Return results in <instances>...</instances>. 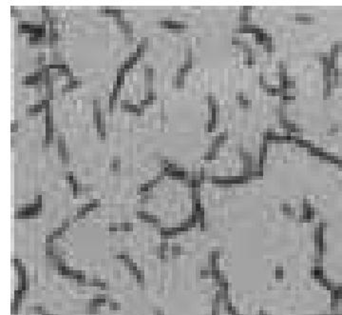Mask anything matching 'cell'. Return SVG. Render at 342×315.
<instances>
[{
	"mask_svg": "<svg viewBox=\"0 0 342 315\" xmlns=\"http://www.w3.org/2000/svg\"><path fill=\"white\" fill-rule=\"evenodd\" d=\"M17 29L20 34H29V35H34V36L42 38L47 37L46 23L44 22L39 23V24H34L31 22L21 21L18 23Z\"/></svg>",
	"mask_w": 342,
	"mask_h": 315,
	"instance_id": "6da1fadb",
	"label": "cell"
},
{
	"mask_svg": "<svg viewBox=\"0 0 342 315\" xmlns=\"http://www.w3.org/2000/svg\"><path fill=\"white\" fill-rule=\"evenodd\" d=\"M42 209V196L40 194L35 196L32 204L26 205L25 207L17 210L15 212V218H31L36 216Z\"/></svg>",
	"mask_w": 342,
	"mask_h": 315,
	"instance_id": "7a4b0ae2",
	"label": "cell"
},
{
	"mask_svg": "<svg viewBox=\"0 0 342 315\" xmlns=\"http://www.w3.org/2000/svg\"><path fill=\"white\" fill-rule=\"evenodd\" d=\"M46 115H45V123H46V135L45 138L46 141L50 145L52 143L53 136H54V125H53V109L52 106L50 105L45 109Z\"/></svg>",
	"mask_w": 342,
	"mask_h": 315,
	"instance_id": "3957f363",
	"label": "cell"
},
{
	"mask_svg": "<svg viewBox=\"0 0 342 315\" xmlns=\"http://www.w3.org/2000/svg\"><path fill=\"white\" fill-rule=\"evenodd\" d=\"M49 40L50 45H55L58 42L59 39V32H58V17L52 15L49 22Z\"/></svg>",
	"mask_w": 342,
	"mask_h": 315,
	"instance_id": "277c9868",
	"label": "cell"
},
{
	"mask_svg": "<svg viewBox=\"0 0 342 315\" xmlns=\"http://www.w3.org/2000/svg\"><path fill=\"white\" fill-rule=\"evenodd\" d=\"M57 150L58 157L63 164H67L70 162V152L66 147V138L64 135H59L57 140Z\"/></svg>",
	"mask_w": 342,
	"mask_h": 315,
	"instance_id": "5b68a950",
	"label": "cell"
},
{
	"mask_svg": "<svg viewBox=\"0 0 342 315\" xmlns=\"http://www.w3.org/2000/svg\"><path fill=\"white\" fill-rule=\"evenodd\" d=\"M115 21H116V24H117V26L124 32V38H126V40H131L133 38V25H132V23L129 22V21H126V20H124V16L119 17V18H116Z\"/></svg>",
	"mask_w": 342,
	"mask_h": 315,
	"instance_id": "8992f818",
	"label": "cell"
},
{
	"mask_svg": "<svg viewBox=\"0 0 342 315\" xmlns=\"http://www.w3.org/2000/svg\"><path fill=\"white\" fill-rule=\"evenodd\" d=\"M121 109L124 111L134 112L137 115H143L145 112V107H143L141 104L134 105L129 100H122L121 101Z\"/></svg>",
	"mask_w": 342,
	"mask_h": 315,
	"instance_id": "52a82bcc",
	"label": "cell"
},
{
	"mask_svg": "<svg viewBox=\"0 0 342 315\" xmlns=\"http://www.w3.org/2000/svg\"><path fill=\"white\" fill-rule=\"evenodd\" d=\"M23 85H42V70L37 69L34 73L25 76L22 79Z\"/></svg>",
	"mask_w": 342,
	"mask_h": 315,
	"instance_id": "ba28073f",
	"label": "cell"
},
{
	"mask_svg": "<svg viewBox=\"0 0 342 315\" xmlns=\"http://www.w3.org/2000/svg\"><path fill=\"white\" fill-rule=\"evenodd\" d=\"M50 105V100L43 99V100H41L40 102H38L37 104L27 107L26 114H27V115H36L37 114H39V112L42 111L43 109H46Z\"/></svg>",
	"mask_w": 342,
	"mask_h": 315,
	"instance_id": "9c48e42d",
	"label": "cell"
},
{
	"mask_svg": "<svg viewBox=\"0 0 342 315\" xmlns=\"http://www.w3.org/2000/svg\"><path fill=\"white\" fill-rule=\"evenodd\" d=\"M101 204V201L99 199H93V200H91L90 203L84 205L82 208H80V209L77 210V213L75 215V219H80V218H83L85 217L86 214L90 212V210H94L95 208L99 207Z\"/></svg>",
	"mask_w": 342,
	"mask_h": 315,
	"instance_id": "30bf717a",
	"label": "cell"
},
{
	"mask_svg": "<svg viewBox=\"0 0 342 315\" xmlns=\"http://www.w3.org/2000/svg\"><path fill=\"white\" fill-rule=\"evenodd\" d=\"M81 85H82L81 80H77L74 78L73 73H71L66 76V84H65L64 87L62 88V91H63V93H67V91H70L71 90H73V89L80 87Z\"/></svg>",
	"mask_w": 342,
	"mask_h": 315,
	"instance_id": "8fae6325",
	"label": "cell"
},
{
	"mask_svg": "<svg viewBox=\"0 0 342 315\" xmlns=\"http://www.w3.org/2000/svg\"><path fill=\"white\" fill-rule=\"evenodd\" d=\"M153 79H154V69L151 66L145 67V91H153Z\"/></svg>",
	"mask_w": 342,
	"mask_h": 315,
	"instance_id": "7c38bea8",
	"label": "cell"
},
{
	"mask_svg": "<svg viewBox=\"0 0 342 315\" xmlns=\"http://www.w3.org/2000/svg\"><path fill=\"white\" fill-rule=\"evenodd\" d=\"M92 106H93L92 107V109H93V111H92V114H92V120H93L94 125L97 127L100 124L103 116V112L101 111V101L99 99H94Z\"/></svg>",
	"mask_w": 342,
	"mask_h": 315,
	"instance_id": "4fadbf2b",
	"label": "cell"
},
{
	"mask_svg": "<svg viewBox=\"0 0 342 315\" xmlns=\"http://www.w3.org/2000/svg\"><path fill=\"white\" fill-rule=\"evenodd\" d=\"M159 25L161 27H163V28L170 29V30H177V31H181V30H184L187 28V25L185 23L172 21V20H163V21H160Z\"/></svg>",
	"mask_w": 342,
	"mask_h": 315,
	"instance_id": "5bb4252c",
	"label": "cell"
},
{
	"mask_svg": "<svg viewBox=\"0 0 342 315\" xmlns=\"http://www.w3.org/2000/svg\"><path fill=\"white\" fill-rule=\"evenodd\" d=\"M137 216L144 220L145 222H147V223H151V224H160V220L159 218L157 217L155 215H152V214H149L148 212H143V210H140V212H137Z\"/></svg>",
	"mask_w": 342,
	"mask_h": 315,
	"instance_id": "9a60e30c",
	"label": "cell"
},
{
	"mask_svg": "<svg viewBox=\"0 0 342 315\" xmlns=\"http://www.w3.org/2000/svg\"><path fill=\"white\" fill-rule=\"evenodd\" d=\"M99 13L108 14V15L113 16L114 18H119V17L124 16V11L119 9H112V8H104L99 10Z\"/></svg>",
	"mask_w": 342,
	"mask_h": 315,
	"instance_id": "2e32d148",
	"label": "cell"
},
{
	"mask_svg": "<svg viewBox=\"0 0 342 315\" xmlns=\"http://www.w3.org/2000/svg\"><path fill=\"white\" fill-rule=\"evenodd\" d=\"M54 74L50 73V80L45 85L46 86V99L52 100L54 93H53V82H54Z\"/></svg>",
	"mask_w": 342,
	"mask_h": 315,
	"instance_id": "e0dca14e",
	"label": "cell"
},
{
	"mask_svg": "<svg viewBox=\"0 0 342 315\" xmlns=\"http://www.w3.org/2000/svg\"><path fill=\"white\" fill-rule=\"evenodd\" d=\"M173 86L175 88L181 89L184 86V73L177 71L176 75L173 77Z\"/></svg>",
	"mask_w": 342,
	"mask_h": 315,
	"instance_id": "ac0fdd59",
	"label": "cell"
},
{
	"mask_svg": "<svg viewBox=\"0 0 342 315\" xmlns=\"http://www.w3.org/2000/svg\"><path fill=\"white\" fill-rule=\"evenodd\" d=\"M148 47V38L147 37H144L142 39V41L138 44V46H137V54L139 55V57L141 58L143 55H144V53L145 52V50L147 49Z\"/></svg>",
	"mask_w": 342,
	"mask_h": 315,
	"instance_id": "d6986e66",
	"label": "cell"
},
{
	"mask_svg": "<svg viewBox=\"0 0 342 315\" xmlns=\"http://www.w3.org/2000/svg\"><path fill=\"white\" fill-rule=\"evenodd\" d=\"M97 129V133L98 136L101 139H105L106 138V119H105V114L103 112V116L101 119L100 124L96 127Z\"/></svg>",
	"mask_w": 342,
	"mask_h": 315,
	"instance_id": "ffe728a7",
	"label": "cell"
},
{
	"mask_svg": "<svg viewBox=\"0 0 342 315\" xmlns=\"http://www.w3.org/2000/svg\"><path fill=\"white\" fill-rule=\"evenodd\" d=\"M124 74H126V72H124V70L120 66L119 69L117 70V76H116L115 83L118 84L119 86H121V87L124 83Z\"/></svg>",
	"mask_w": 342,
	"mask_h": 315,
	"instance_id": "44dd1931",
	"label": "cell"
},
{
	"mask_svg": "<svg viewBox=\"0 0 342 315\" xmlns=\"http://www.w3.org/2000/svg\"><path fill=\"white\" fill-rule=\"evenodd\" d=\"M111 171H119L121 169V158L118 156H115L112 158L110 165H109Z\"/></svg>",
	"mask_w": 342,
	"mask_h": 315,
	"instance_id": "7402d4cb",
	"label": "cell"
},
{
	"mask_svg": "<svg viewBox=\"0 0 342 315\" xmlns=\"http://www.w3.org/2000/svg\"><path fill=\"white\" fill-rule=\"evenodd\" d=\"M41 11H42V18H43L42 22H44V23L48 22V24H49V22L50 20V17H52V15H50V9L47 8V7H42V8H41Z\"/></svg>",
	"mask_w": 342,
	"mask_h": 315,
	"instance_id": "603a6c76",
	"label": "cell"
},
{
	"mask_svg": "<svg viewBox=\"0 0 342 315\" xmlns=\"http://www.w3.org/2000/svg\"><path fill=\"white\" fill-rule=\"evenodd\" d=\"M118 230L120 231H131L133 230V224L129 222H124L118 224Z\"/></svg>",
	"mask_w": 342,
	"mask_h": 315,
	"instance_id": "cb8c5ba5",
	"label": "cell"
},
{
	"mask_svg": "<svg viewBox=\"0 0 342 315\" xmlns=\"http://www.w3.org/2000/svg\"><path fill=\"white\" fill-rule=\"evenodd\" d=\"M296 19L300 22H310L312 17L310 15H305V14H296Z\"/></svg>",
	"mask_w": 342,
	"mask_h": 315,
	"instance_id": "d4e9b609",
	"label": "cell"
},
{
	"mask_svg": "<svg viewBox=\"0 0 342 315\" xmlns=\"http://www.w3.org/2000/svg\"><path fill=\"white\" fill-rule=\"evenodd\" d=\"M37 62H38V65H39L40 67L44 66V65H46V54L44 52H40L39 54H38V57H37Z\"/></svg>",
	"mask_w": 342,
	"mask_h": 315,
	"instance_id": "484cf974",
	"label": "cell"
},
{
	"mask_svg": "<svg viewBox=\"0 0 342 315\" xmlns=\"http://www.w3.org/2000/svg\"><path fill=\"white\" fill-rule=\"evenodd\" d=\"M108 308H110L111 310H119L121 308V304L116 301H109Z\"/></svg>",
	"mask_w": 342,
	"mask_h": 315,
	"instance_id": "4316f807",
	"label": "cell"
},
{
	"mask_svg": "<svg viewBox=\"0 0 342 315\" xmlns=\"http://www.w3.org/2000/svg\"><path fill=\"white\" fill-rule=\"evenodd\" d=\"M65 178H66L67 183L70 184V186L72 185L74 181L76 180L75 178H74V175H73L72 172H67V173H66V176H65Z\"/></svg>",
	"mask_w": 342,
	"mask_h": 315,
	"instance_id": "83f0119b",
	"label": "cell"
},
{
	"mask_svg": "<svg viewBox=\"0 0 342 315\" xmlns=\"http://www.w3.org/2000/svg\"><path fill=\"white\" fill-rule=\"evenodd\" d=\"M17 130H18V122L17 121H13L11 124V132H17Z\"/></svg>",
	"mask_w": 342,
	"mask_h": 315,
	"instance_id": "f1b7e54d",
	"label": "cell"
},
{
	"mask_svg": "<svg viewBox=\"0 0 342 315\" xmlns=\"http://www.w3.org/2000/svg\"><path fill=\"white\" fill-rule=\"evenodd\" d=\"M11 16H20V14H21V13H20V11L19 10H15V9H14V7H11Z\"/></svg>",
	"mask_w": 342,
	"mask_h": 315,
	"instance_id": "f546056e",
	"label": "cell"
},
{
	"mask_svg": "<svg viewBox=\"0 0 342 315\" xmlns=\"http://www.w3.org/2000/svg\"><path fill=\"white\" fill-rule=\"evenodd\" d=\"M42 315H50V314H48V313H46V312H45V313L42 314Z\"/></svg>",
	"mask_w": 342,
	"mask_h": 315,
	"instance_id": "4dcf8cb0",
	"label": "cell"
}]
</instances>
